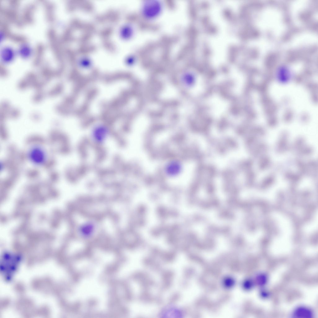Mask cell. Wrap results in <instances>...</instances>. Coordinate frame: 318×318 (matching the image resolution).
<instances>
[{
	"label": "cell",
	"instance_id": "obj_1",
	"mask_svg": "<svg viewBox=\"0 0 318 318\" xmlns=\"http://www.w3.org/2000/svg\"><path fill=\"white\" fill-rule=\"evenodd\" d=\"M162 7L161 2L157 0H147L143 3L142 12L144 16L148 19L156 17L161 12Z\"/></svg>",
	"mask_w": 318,
	"mask_h": 318
},
{
	"label": "cell",
	"instance_id": "obj_2",
	"mask_svg": "<svg viewBox=\"0 0 318 318\" xmlns=\"http://www.w3.org/2000/svg\"><path fill=\"white\" fill-rule=\"evenodd\" d=\"M28 156L30 161L37 165L44 164L46 160V155L44 151L39 146L32 147L30 150Z\"/></svg>",
	"mask_w": 318,
	"mask_h": 318
},
{
	"label": "cell",
	"instance_id": "obj_3",
	"mask_svg": "<svg viewBox=\"0 0 318 318\" xmlns=\"http://www.w3.org/2000/svg\"><path fill=\"white\" fill-rule=\"evenodd\" d=\"M294 317L299 318H311L313 317L312 311L308 308L301 307L297 308L293 312Z\"/></svg>",
	"mask_w": 318,
	"mask_h": 318
},
{
	"label": "cell",
	"instance_id": "obj_4",
	"mask_svg": "<svg viewBox=\"0 0 318 318\" xmlns=\"http://www.w3.org/2000/svg\"><path fill=\"white\" fill-rule=\"evenodd\" d=\"M288 138L286 136H282L279 138L277 143L276 150L279 153L285 152L289 148Z\"/></svg>",
	"mask_w": 318,
	"mask_h": 318
},
{
	"label": "cell",
	"instance_id": "obj_5",
	"mask_svg": "<svg viewBox=\"0 0 318 318\" xmlns=\"http://www.w3.org/2000/svg\"><path fill=\"white\" fill-rule=\"evenodd\" d=\"M107 130L104 128L99 127L95 129L93 133V139L96 142L101 143L106 138Z\"/></svg>",
	"mask_w": 318,
	"mask_h": 318
},
{
	"label": "cell",
	"instance_id": "obj_6",
	"mask_svg": "<svg viewBox=\"0 0 318 318\" xmlns=\"http://www.w3.org/2000/svg\"><path fill=\"white\" fill-rule=\"evenodd\" d=\"M14 56V52L13 50L10 47H5L1 51V58L3 61L5 62L11 61L13 59Z\"/></svg>",
	"mask_w": 318,
	"mask_h": 318
},
{
	"label": "cell",
	"instance_id": "obj_7",
	"mask_svg": "<svg viewBox=\"0 0 318 318\" xmlns=\"http://www.w3.org/2000/svg\"><path fill=\"white\" fill-rule=\"evenodd\" d=\"M80 230L81 234L83 236L89 237L93 234L94 230V226L92 223H86L81 226Z\"/></svg>",
	"mask_w": 318,
	"mask_h": 318
},
{
	"label": "cell",
	"instance_id": "obj_8",
	"mask_svg": "<svg viewBox=\"0 0 318 318\" xmlns=\"http://www.w3.org/2000/svg\"><path fill=\"white\" fill-rule=\"evenodd\" d=\"M259 167L261 170H265L269 167L271 164V160L269 157L264 155L260 158Z\"/></svg>",
	"mask_w": 318,
	"mask_h": 318
},
{
	"label": "cell",
	"instance_id": "obj_9",
	"mask_svg": "<svg viewBox=\"0 0 318 318\" xmlns=\"http://www.w3.org/2000/svg\"><path fill=\"white\" fill-rule=\"evenodd\" d=\"M166 169V171L169 174L174 175L178 173L179 171L180 166L177 162H172L168 165Z\"/></svg>",
	"mask_w": 318,
	"mask_h": 318
},
{
	"label": "cell",
	"instance_id": "obj_10",
	"mask_svg": "<svg viewBox=\"0 0 318 318\" xmlns=\"http://www.w3.org/2000/svg\"><path fill=\"white\" fill-rule=\"evenodd\" d=\"M305 140L303 138H298L290 147V149L292 150L298 152L301 149L305 144Z\"/></svg>",
	"mask_w": 318,
	"mask_h": 318
},
{
	"label": "cell",
	"instance_id": "obj_11",
	"mask_svg": "<svg viewBox=\"0 0 318 318\" xmlns=\"http://www.w3.org/2000/svg\"><path fill=\"white\" fill-rule=\"evenodd\" d=\"M19 53L22 57L25 58L31 55V49L29 46L27 45H24L20 48Z\"/></svg>",
	"mask_w": 318,
	"mask_h": 318
},
{
	"label": "cell",
	"instance_id": "obj_12",
	"mask_svg": "<svg viewBox=\"0 0 318 318\" xmlns=\"http://www.w3.org/2000/svg\"><path fill=\"white\" fill-rule=\"evenodd\" d=\"M285 178L288 180H300V176L296 174L290 172H287L285 174Z\"/></svg>",
	"mask_w": 318,
	"mask_h": 318
},
{
	"label": "cell",
	"instance_id": "obj_13",
	"mask_svg": "<svg viewBox=\"0 0 318 318\" xmlns=\"http://www.w3.org/2000/svg\"><path fill=\"white\" fill-rule=\"evenodd\" d=\"M267 278L264 274L260 275L257 277L258 284L260 285H264L266 283Z\"/></svg>",
	"mask_w": 318,
	"mask_h": 318
}]
</instances>
